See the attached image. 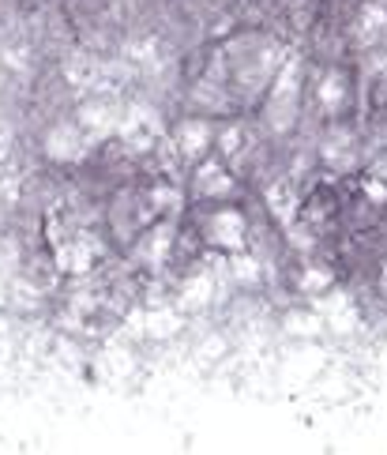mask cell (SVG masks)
I'll use <instances>...</instances> for the list:
<instances>
[{"label":"cell","instance_id":"cell-1","mask_svg":"<svg viewBox=\"0 0 387 455\" xmlns=\"http://www.w3.org/2000/svg\"><path fill=\"white\" fill-rule=\"evenodd\" d=\"M181 136H184V151H189V155H196V151H203V147H207V128L203 125H196V120H189V125H184L181 128Z\"/></svg>","mask_w":387,"mask_h":455},{"label":"cell","instance_id":"cell-2","mask_svg":"<svg viewBox=\"0 0 387 455\" xmlns=\"http://www.w3.org/2000/svg\"><path fill=\"white\" fill-rule=\"evenodd\" d=\"M203 173H207V181H196V189L203 192V196H207V192H226V189H230V177H222V169L207 166Z\"/></svg>","mask_w":387,"mask_h":455}]
</instances>
